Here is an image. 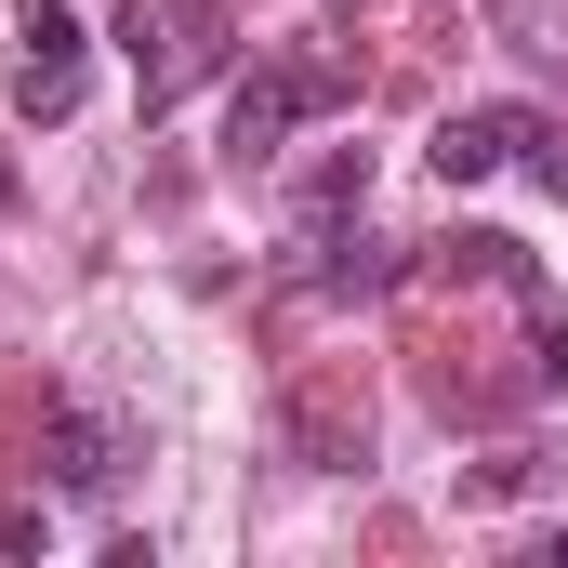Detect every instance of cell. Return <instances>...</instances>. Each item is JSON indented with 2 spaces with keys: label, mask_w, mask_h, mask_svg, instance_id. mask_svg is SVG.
<instances>
[{
  "label": "cell",
  "mask_w": 568,
  "mask_h": 568,
  "mask_svg": "<svg viewBox=\"0 0 568 568\" xmlns=\"http://www.w3.org/2000/svg\"><path fill=\"white\" fill-rule=\"evenodd\" d=\"M529 172H542V185H556V199H568V133H556V120L529 133Z\"/></svg>",
  "instance_id": "9c48e42d"
},
{
  "label": "cell",
  "mask_w": 568,
  "mask_h": 568,
  "mask_svg": "<svg viewBox=\"0 0 568 568\" xmlns=\"http://www.w3.org/2000/svg\"><path fill=\"white\" fill-rule=\"evenodd\" d=\"M291 199H304V225H331V212H357V199H371V145H331V159H317V172H304Z\"/></svg>",
  "instance_id": "52a82bcc"
},
{
  "label": "cell",
  "mask_w": 568,
  "mask_h": 568,
  "mask_svg": "<svg viewBox=\"0 0 568 568\" xmlns=\"http://www.w3.org/2000/svg\"><path fill=\"white\" fill-rule=\"evenodd\" d=\"M489 27H503L516 53H556V40H542V0H489Z\"/></svg>",
  "instance_id": "ba28073f"
},
{
  "label": "cell",
  "mask_w": 568,
  "mask_h": 568,
  "mask_svg": "<svg viewBox=\"0 0 568 568\" xmlns=\"http://www.w3.org/2000/svg\"><path fill=\"white\" fill-rule=\"evenodd\" d=\"M40 476H53L67 503H106V489H120V424H106V410H53V424H40Z\"/></svg>",
  "instance_id": "277c9868"
},
{
  "label": "cell",
  "mask_w": 568,
  "mask_h": 568,
  "mask_svg": "<svg viewBox=\"0 0 568 568\" xmlns=\"http://www.w3.org/2000/svg\"><path fill=\"white\" fill-rule=\"evenodd\" d=\"M13 40H27V53H13V120H67L80 80H93V27H80L67 0H27Z\"/></svg>",
  "instance_id": "6da1fadb"
},
{
  "label": "cell",
  "mask_w": 568,
  "mask_h": 568,
  "mask_svg": "<svg viewBox=\"0 0 568 568\" xmlns=\"http://www.w3.org/2000/svg\"><path fill=\"white\" fill-rule=\"evenodd\" d=\"M542 397H568V317H542Z\"/></svg>",
  "instance_id": "30bf717a"
},
{
  "label": "cell",
  "mask_w": 568,
  "mask_h": 568,
  "mask_svg": "<svg viewBox=\"0 0 568 568\" xmlns=\"http://www.w3.org/2000/svg\"><path fill=\"white\" fill-rule=\"evenodd\" d=\"M291 278H304V291H371V278H384V239H371V225H317Z\"/></svg>",
  "instance_id": "8992f818"
},
{
  "label": "cell",
  "mask_w": 568,
  "mask_h": 568,
  "mask_svg": "<svg viewBox=\"0 0 568 568\" xmlns=\"http://www.w3.org/2000/svg\"><path fill=\"white\" fill-rule=\"evenodd\" d=\"M291 449H304L317 476H357V463H371V410H357L344 384H304V397H291Z\"/></svg>",
  "instance_id": "5b68a950"
},
{
  "label": "cell",
  "mask_w": 568,
  "mask_h": 568,
  "mask_svg": "<svg viewBox=\"0 0 568 568\" xmlns=\"http://www.w3.org/2000/svg\"><path fill=\"white\" fill-rule=\"evenodd\" d=\"M529 133H542V106H449L424 159H436V185H489V172L529 159Z\"/></svg>",
  "instance_id": "3957f363"
},
{
  "label": "cell",
  "mask_w": 568,
  "mask_h": 568,
  "mask_svg": "<svg viewBox=\"0 0 568 568\" xmlns=\"http://www.w3.org/2000/svg\"><path fill=\"white\" fill-rule=\"evenodd\" d=\"M317 106H344V80L331 67H252L239 93H225V159L252 172V159H278L291 120H317Z\"/></svg>",
  "instance_id": "7a4b0ae2"
}]
</instances>
